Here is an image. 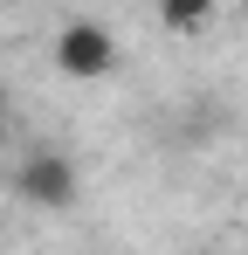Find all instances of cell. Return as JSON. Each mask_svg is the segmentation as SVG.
Masks as SVG:
<instances>
[{"instance_id":"1","label":"cell","mask_w":248,"mask_h":255,"mask_svg":"<svg viewBox=\"0 0 248 255\" xmlns=\"http://www.w3.org/2000/svg\"><path fill=\"white\" fill-rule=\"evenodd\" d=\"M55 69H62L69 83H97V76H111V69H118V35H111L97 14L62 21V28H55Z\"/></svg>"},{"instance_id":"2","label":"cell","mask_w":248,"mask_h":255,"mask_svg":"<svg viewBox=\"0 0 248 255\" xmlns=\"http://www.w3.org/2000/svg\"><path fill=\"white\" fill-rule=\"evenodd\" d=\"M14 193H21L28 207H41V214H62V207H76L83 172H76V159H69V152L41 145V152H28V159L14 166Z\"/></svg>"},{"instance_id":"3","label":"cell","mask_w":248,"mask_h":255,"mask_svg":"<svg viewBox=\"0 0 248 255\" xmlns=\"http://www.w3.org/2000/svg\"><path fill=\"white\" fill-rule=\"evenodd\" d=\"M207 21H214V7H200V0H165V7H159L165 35H200Z\"/></svg>"},{"instance_id":"4","label":"cell","mask_w":248,"mask_h":255,"mask_svg":"<svg viewBox=\"0 0 248 255\" xmlns=\"http://www.w3.org/2000/svg\"><path fill=\"white\" fill-rule=\"evenodd\" d=\"M235 14H242V21H248V0H242V7H235Z\"/></svg>"}]
</instances>
